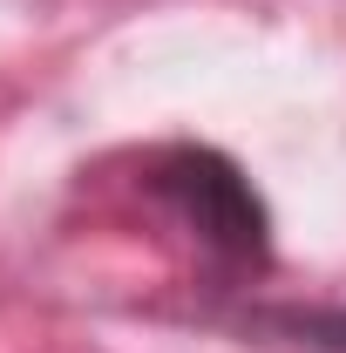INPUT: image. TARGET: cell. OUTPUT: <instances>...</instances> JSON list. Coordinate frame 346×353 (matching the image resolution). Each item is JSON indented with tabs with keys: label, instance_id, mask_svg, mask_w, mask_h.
Instances as JSON below:
<instances>
[{
	"label": "cell",
	"instance_id": "cell-2",
	"mask_svg": "<svg viewBox=\"0 0 346 353\" xmlns=\"http://www.w3.org/2000/svg\"><path fill=\"white\" fill-rule=\"evenodd\" d=\"M245 326L278 333V340L312 347V353H346V306H258Z\"/></svg>",
	"mask_w": 346,
	"mask_h": 353
},
{
	"label": "cell",
	"instance_id": "cell-1",
	"mask_svg": "<svg viewBox=\"0 0 346 353\" xmlns=\"http://www.w3.org/2000/svg\"><path fill=\"white\" fill-rule=\"evenodd\" d=\"M143 197L204 252L217 279H252L272 259V211L211 143H163L143 157Z\"/></svg>",
	"mask_w": 346,
	"mask_h": 353
}]
</instances>
